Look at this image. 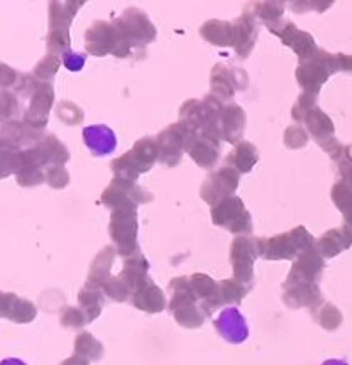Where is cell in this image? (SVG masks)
Returning a JSON list of instances; mask_svg holds the SVG:
<instances>
[{"instance_id":"cell-1","label":"cell","mask_w":352,"mask_h":365,"mask_svg":"<svg viewBox=\"0 0 352 365\" xmlns=\"http://www.w3.org/2000/svg\"><path fill=\"white\" fill-rule=\"evenodd\" d=\"M213 327H215L217 334L230 344H242L249 337L247 321L237 307H228V309L220 310Z\"/></svg>"},{"instance_id":"cell-2","label":"cell","mask_w":352,"mask_h":365,"mask_svg":"<svg viewBox=\"0 0 352 365\" xmlns=\"http://www.w3.org/2000/svg\"><path fill=\"white\" fill-rule=\"evenodd\" d=\"M82 135H84L85 146H87L92 155L103 157L116 150V134L107 125H89V127L84 128Z\"/></svg>"},{"instance_id":"cell-3","label":"cell","mask_w":352,"mask_h":365,"mask_svg":"<svg viewBox=\"0 0 352 365\" xmlns=\"http://www.w3.org/2000/svg\"><path fill=\"white\" fill-rule=\"evenodd\" d=\"M0 365H27L23 362V360H20V359H6V360H2V362H0Z\"/></svg>"},{"instance_id":"cell-4","label":"cell","mask_w":352,"mask_h":365,"mask_svg":"<svg viewBox=\"0 0 352 365\" xmlns=\"http://www.w3.org/2000/svg\"><path fill=\"white\" fill-rule=\"evenodd\" d=\"M320 365H348V362H345V360H341V359H329Z\"/></svg>"}]
</instances>
